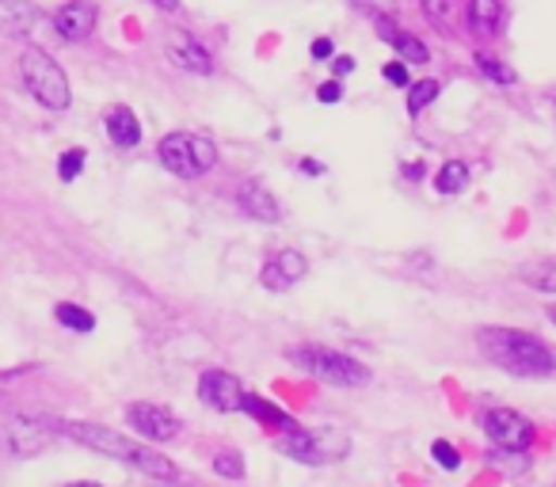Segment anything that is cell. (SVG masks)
<instances>
[{
    "mask_svg": "<svg viewBox=\"0 0 556 487\" xmlns=\"http://www.w3.org/2000/svg\"><path fill=\"white\" fill-rule=\"evenodd\" d=\"M240 411H248L252 419H260V423L270 426V431H290V426H294V419H290L287 411L275 408V403L263 400V396H252V393H244V400H240Z\"/></svg>",
    "mask_w": 556,
    "mask_h": 487,
    "instance_id": "17",
    "label": "cell"
},
{
    "mask_svg": "<svg viewBox=\"0 0 556 487\" xmlns=\"http://www.w3.org/2000/svg\"><path fill=\"white\" fill-rule=\"evenodd\" d=\"M302 171H305V176H320V171H325V164H320V161H302Z\"/></svg>",
    "mask_w": 556,
    "mask_h": 487,
    "instance_id": "35",
    "label": "cell"
},
{
    "mask_svg": "<svg viewBox=\"0 0 556 487\" xmlns=\"http://www.w3.org/2000/svg\"><path fill=\"white\" fill-rule=\"evenodd\" d=\"M214 472H217V476H225V479H240V476H244V461H240L237 449H222V453L214 457Z\"/></svg>",
    "mask_w": 556,
    "mask_h": 487,
    "instance_id": "27",
    "label": "cell"
},
{
    "mask_svg": "<svg viewBox=\"0 0 556 487\" xmlns=\"http://www.w3.org/2000/svg\"><path fill=\"white\" fill-rule=\"evenodd\" d=\"M156 156H161L164 168L179 179H199L217 164L214 141L202 138V133H168V138L156 145Z\"/></svg>",
    "mask_w": 556,
    "mask_h": 487,
    "instance_id": "6",
    "label": "cell"
},
{
    "mask_svg": "<svg viewBox=\"0 0 556 487\" xmlns=\"http://www.w3.org/2000/svg\"><path fill=\"white\" fill-rule=\"evenodd\" d=\"M488 464H492V469H503V472H526L530 469V457H526V449H492V453H488Z\"/></svg>",
    "mask_w": 556,
    "mask_h": 487,
    "instance_id": "23",
    "label": "cell"
},
{
    "mask_svg": "<svg viewBox=\"0 0 556 487\" xmlns=\"http://www.w3.org/2000/svg\"><path fill=\"white\" fill-rule=\"evenodd\" d=\"M126 423L134 426V434H141V438L149 441H172L179 434V415L172 408H164V403H130L126 408Z\"/></svg>",
    "mask_w": 556,
    "mask_h": 487,
    "instance_id": "8",
    "label": "cell"
},
{
    "mask_svg": "<svg viewBox=\"0 0 556 487\" xmlns=\"http://www.w3.org/2000/svg\"><path fill=\"white\" fill-rule=\"evenodd\" d=\"M237 206L244 209L248 217L263 221V225H278V221H282V206H278V198L263 183H255V179H252V183H240Z\"/></svg>",
    "mask_w": 556,
    "mask_h": 487,
    "instance_id": "14",
    "label": "cell"
},
{
    "mask_svg": "<svg viewBox=\"0 0 556 487\" xmlns=\"http://www.w3.org/2000/svg\"><path fill=\"white\" fill-rule=\"evenodd\" d=\"M378 35H381L386 42H393V39H396V24H393V20H389V16H378Z\"/></svg>",
    "mask_w": 556,
    "mask_h": 487,
    "instance_id": "33",
    "label": "cell"
},
{
    "mask_svg": "<svg viewBox=\"0 0 556 487\" xmlns=\"http://www.w3.org/2000/svg\"><path fill=\"white\" fill-rule=\"evenodd\" d=\"M332 73H336V77H348V73H355V57L336 54V57H332Z\"/></svg>",
    "mask_w": 556,
    "mask_h": 487,
    "instance_id": "32",
    "label": "cell"
},
{
    "mask_svg": "<svg viewBox=\"0 0 556 487\" xmlns=\"http://www.w3.org/2000/svg\"><path fill=\"white\" fill-rule=\"evenodd\" d=\"M20 77H24V88L42 103L47 111H65L73 100L70 92V77L65 69L47 54V50L31 47L20 54Z\"/></svg>",
    "mask_w": 556,
    "mask_h": 487,
    "instance_id": "4",
    "label": "cell"
},
{
    "mask_svg": "<svg viewBox=\"0 0 556 487\" xmlns=\"http://www.w3.org/2000/svg\"><path fill=\"white\" fill-rule=\"evenodd\" d=\"M164 54H168V62L184 73H199V77H210V73H214V57H210V50L202 47L191 31H184V27H176V31L164 35Z\"/></svg>",
    "mask_w": 556,
    "mask_h": 487,
    "instance_id": "9",
    "label": "cell"
},
{
    "mask_svg": "<svg viewBox=\"0 0 556 487\" xmlns=\"http://www.w3.org/2000/svg\"><path fill=\"white\" fill-rule=\"evenodd\" d=\"M465 183H469V164L462 161H446L439 168V176H434V191L439 194H457L465 191Z\"/></svg>",
    "mask_w": 556,
    "mask_h": 487,
    "instance_id": "21",
    "label": "cell"
},
{
    "mask_svg": "<svg viewBox=\"0 0 556 487\" xmlns=\"http://www.w3.org/2000/svg\"><path fill=\"white\" fill-rule=\"evenodd\" d=\"M108 138L115 141L118 149H134L141 141V123L130 107H115L108 115Z\"/></svg>",
    "mask_w": 556,
    "mask_h": 487,
    "instance_id": "16",
    "label": "cell"
},
{
    "mask_svg": "<svg viewBox=\"0 0 556 487\" xmlns=\"http://www.w3.org/2000/svg\"><path fill=\"white\" fill-rule=\"evenodd\" d=\"M85 149H70V153H62V161H58V176H62V183H73V179L85 171Z\"/></svg>",
    "mask_w": 556,
    "mask_h": 487,
    "instance_id": "28",
    "label": "cell"
},
{
    "mask_svg": "<svg viewBox=\"0 0 556 487\" xmlns=\"http://www.w3.org/2000/svg\"><path fill=\"white\" fill-rule=\"evenodd\" d=\"M480 426H484V434L492 438L495 449H526L533 441L530 419L510 408H488L484 415H480Z\"/></svg>",
    "mask_w": 556,
    "mask_h": 487,
    "instance_id": "7",
    "label": "cell"
},
{
    "mask_svg": "<svg viewBox=\"0 0 556 487\" xmlns=\"http://www.w3.org/2000/svg\"><path fill=\"white\" fill-rule=\"evenodd\" d=\"M465 20L477 35H495L503 20V0H469V9H465Z\"/></svg>",
    "mask_w": 556,
    "mask_h": 487,
    "instance_id": "18",
    "label": "cell"
},
{
    "mask_svg": "<svg viewBox=\"0 0 556 487\" xmlns=\"http://www.w3.org/2000/svg\"><path fill=\"white\" fill-rule=\"evenodd\" d=\"M393 47H396V54L404 57V65H424L427 57V47L416 39V35H404V31H396V39H393Z\"/></svg>",
    "mask_w": 556,
    "mask_h": 487,
    "instance_id": "25",
    "label": "cell"
},
{
    "mask_svg": "<svg viewBox=\"0 0 556 487\" xmlns=\"http://www.w3.org/2000/svg\"><path fill=\"white\" fill-rule=\"evenodd\" d=\"M386 80H389V85H396V88H408V65H404V62L386 65Z\"/></svg>",
    "mask_w": 556,
    "mask_h": 487,
    "instance_id": "30",
    "label": "cell"
},
{
    "mask_svg": "<svg viewBox=\"0 0 556 487\" xmlns=\"http://www.w3.org/2000/svg\"><path fill=\"white\" fill-rule=\"evenodd\" d=\"M156 9H164V12H176L179 9V0H153Z\"/></svg>",
    "mask_w": 556,
    "mask_h": 487,
    "instance_id": "36",
    "label": "cell"
},
{
    "mask_svg": "<svg viewBox=\"0 0 556 487\" xmlns=\"http://www.w3.org/2000/svg\"><path fill=\"white\" fill-rule=\"evenodd\" d=\"M340 95H343V92H340V80H328V85H320V88H317V100H320V103H340Z\"/></svg>",
    "mask_w": 556,
    "mask_h": 487,
    "instance_id": "31",
    "label": "cell"
},
{
    "mask_svg": "<svg viewBox=\"0 0 556 487\" xmlns=\"http://www.w3.org/2000/svg\"><path fill=\"white\" fill-rule=\"evenodd\" d=\"M290 362L302 366L309 377L325 381L336 388H358L370 385V370L363 362H355L351 355H340L332 347H317V343H302V347H290Z\"/></svg>",
    "mask_w": 556,
    "mask_h": 487,
    "instance_id": "3",
    "label": "cell"
},
{
    "mask_svg": "<svg viewBox=\"0 0 556 487\" xmlns=\"http://www.w3.org/2000/svg\"><path fill=\"white\" fill-rule=\"evenodd\" d=\"M54 317H58V324H65L70 332H92L96 328V317L88 309H80V305H73V302H62L54 309Z\"/></svg>",
    "mask_w": 556,
    "mask_h": 487,
    "instance_id": "22",
    "label": "cell"
},
{
    "mask_svg": "<svg viewBox=\"0 0 556 487\" xmlns=\"http://www.w3.org/2000/svg\"><path fill=\"white\" fill-rule=\"evenodd\" d=\"M199 396L206 408L222 411V415H229V411H240V400H244V388H240V381L232 377V373L225 370H206L199 377Z\"/></svg>",
    "mask_w": 556,
    "mask_h": 487,
    "instance_id": "12",
    "label": "cell"
},
{
    "mask_svg": "<svg viewBox=\"0 0 556 487\" xmlns=\"http://www.w3.org/2000/svg\"><path fill=\"white\" fill-rule=\"evenodd\" d=\"M424 16L431 20L439 31L454 35L457 16H462V0H424Z\"/></svg>",
    "mask_w": 556,
    "mask_h": 487,
    "instance_id": "20",
    "label": "cell"
},
{
    "mask_svg": "<svg viewBox=\"0 0 556 487\" xmlns=\"http://www.w3.org/2000/svg\"><path fill=\"white\" fill-rule=\"evenodd\" d=\"M58 434V423H47V419L35 415H16L9 426V446L16 457H39L42 449H50Z\"/></svg>",
    "mask_w": 556,
    "mask_h": 487,
    "instance_id": "10",
    "label": "cell"
},
{
    "mask_svg": "<svg viewBox=\"0 0 556 487\" xmlns=\"http://www.w3.org/2000/svg\"><path fill=\"white\" fill-rule=\"evenodd\" d=\"M431 457H434V464H442V469H450V472H454L457 464H462V453H457V449L450 446V441H434Z\"/></svg>",
    "mask_w": 556,
    "mask_h": 487,
    "instance_id": "29",
    "label": "cell"
},
{
    "mask_svg": "<svg viewBox=\"0 0 556 487\" xmlns=\"http://www.w3.org/2000/svg\"><path fill=\"white\" fill-rule=\"evenodd\" d=\"M522 282L541 294H556V256H545V259H533V264L522 267Z\"/></svg>",
    "mask_w": 556,
    "mask_h": 487,
    "instance_id": "19",
    "label": "cell"
},
{
    "mask_svg": "<svg viewBox=\"0 0 556 487\" xmlns=\"http://www.w3.org/2000/svg\"><path fill=\"white\" fill-rule=\"evenodd\" d=\"M477 69L484 73L488 80H495V85H515V69L510 65H503L500 57H488V54H477Z\"/></svg>",
    "mask_w": 556,
    "mask_h": 487,
    "instance_id": "26",
    "label": "cell"
},
{
    "mask_svg": "<svg viewBox=\"0 0 556 487\" xmlns=\"http://www.w3.org/2000/svg\"><path fill=\"white\" fill-rule=\"evenodd\" d=\"M439 80H416V85H408V111L412 115H419V111L427 107V103L439 100Z\"/></svg>",
    "mask_w": 556,
    "mask_h": 487,
    "instance_id": "24",
    "label": "cell"
},
{
    "mask_svg": "<svg viewBox=\"0 0 556 487\" xmlns=\"http://www.w3.org/2000/svg\"><path fill=\"white\" fill-rule=\"evenodd\" d=\"M548 320H553V324H556V305H553V309H548Z\"/></svg>",
    "mask_w": 556,
    "mask_h": 487,
    "instance_id": "38",
    "label": "cell"
},
{
    "mask_svg": "<svg viewBox=\"0 0 556 487\" xmlns=\"http://www.w3.org/2000/svg\"><path fill=\"white\" fill-rule=\"evenodd\" d=\"M309 274V264H305V256L302 252H294V248H287V252H275V256L263 264V271H260V282L270 290V294H287V290H294L298 282Z\"/></svg>",
    "mask_w": 556,
    "mask_h": 487,
    "instance_id": "11",
    "label": "cell"
},
{
    "mask_svg": "<svg viewBox=\"0 0 556 487\" xmlns=\"http://www.w3.org/2000/svg\"><path fill=\"white\" fill-rule=\"evenodd\" d=\"M477 347L488 362L500 366L503 373H515V377H548L556 370L553 350L518 328H484L477 335Z\"/></svg>",
    "mask_w": 556,
    "mask_h": 487,
    "instance_id": "2",
    "label": "cell"
},
{
    "mask_svg": "<svg viewBox=\"0 0 556 487\" xmlns=\"http://www.w3.org/2000/svg\"><path fill=\"white\" fill-rule=\"evenodd\" d=\"M54 27L65 42H85L88 35L96 31V4H88V0H70V4L58 9Z\"/></svg>",
    "mask_w": 556,
    "mask_h": 487,
    "instance_id": "13",
    "label": "cell"
},
{
    "mask_svg": "<svg viewBox=\"0 0 556 487\" xmlns=\"http://www.w3.org/2000/svg\"><path fill=\"white\" fill-rule=\"evenodd\" d=\"M65 487H100V484H92V479H77V484H65Z\"/></svg>",
    "mask_w": 556,
    "mask_h": 487,
    "instance_id": "37",
    "label": "cell"
},
{
    "mask_svg": "<svg viewBox=\"0 0 556 487\" xmlns=\"http://www.w3.org/2000/svg\"><path fill=\"white\" fill-rule=\"evenodd\" d=\"M35 27V4L31 0H0V31L4 35H27Z\"/></svg>",
    "mask_w": 556,
    "mask_h": 487,
    "instance_id": "15",
    "label": "cell"
},
{
    "mask_svg": "<svg viewBox=\"0 0 556 487\" xmlns=\"http://www.w3.org/2000/svg\"><path fill=\"white\" fill-rule=\"evenodd\" d=\"M351 449V438L343 431H336V426H317V431H305V426H290V431H282V438H278V453L294 457V461L302 464H328V461H340V457H348Z\"/></svg>",
    "mask_w": 556,
    "mask_h": 487,
    "instance_id": "5",
    "label": "cell"
},
{
    "mask_svg": "<svg viewBox=\"0 0 556 487\" xmlns=\"http://www.w3.org/2000/svg\"><path fill=\"white\" fill-rule=\"evenodd\" d=\"M313 57H317V62H328V57H332V42H328V39L313 42Z\"/></svg>",
    "mask_w": 556,
    "mask_h": 487,
    "instance_id": "34",
    "label": "cell"
},
{
    "mask_svg": "<svg viewBox=\"0 0 556 487\" xmlns=\"http://www.w3.org/2000/svg\"><path fill=\"white\" fill-rule=\"evenodd\" d=\"M58 431H62L65 438L80 441V446L96 449V453L134 464V469L146 472V476H153V479H176L179 476V469L164 453H156V449L146 446V441H134V438H126V434L111 431V426H100V423H58Z\"/></svg>",
    "mask_w": 556,
    "mask_h": 487,
    "instance_id": "1",
    "label": "cell"
}]
</instances>
